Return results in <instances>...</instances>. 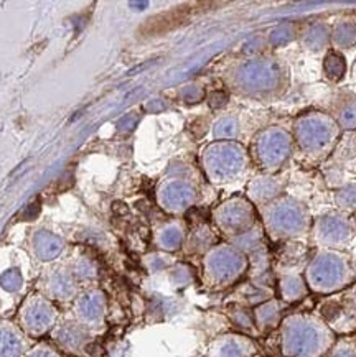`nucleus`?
Instances as JSON below:
<instances>
[{"mask_svg":"<svg viewBox=\"0 0 356 357\" xmlns=\"http://www.w3.org/2000/svg\"><path fill=\"white\" fill-rule=\"evenodd\" d=\"M333 331L320 317L299 313L284 319L281 351L284 357H323L333 346Z\"/></svg>","mask_w":356,"mask_h":357,"instance_id":"1","label":"nucleus"},{"mask_svg":"<svg viewBox=\"0 0 356 357\" xmlns=\"http://www.w3.org/2000/svg\"><path fill=\"white\" fill-rule=\"evenodd\" d=\"M305 280L309 288L317 293L339 291L351 282L350 265L336 252H320L309 264Z\"/></svg>","mask_w":356,"mask_h":357,"instance_id":"2","label":"nucleus"},{"mask_svg":"<svg viewBox=\"0 0 356 357\" xmlns=\"http://www.w3.org/2000/svg\"><path fill=\"white\" fill-rule=\"evenodd\" d=\"M318 313L330 329L340 333L353 331L356 328V287L341 295L323 300Z\"/></svg>","mask_w":356,"mask_h":357,"instance_id":"3","label":"nucleus"},{"mask_svg":"<svg viewBox=\"0 0 356 357\" xmlns=\"http://www.w3.org/2000/svg\"><path fill=\"white\" fill-rule=\"evenodd\" d=\"M209 270L216 280H232L244 270V259L235 252H221V254L214 255L209 264Z\"/></svg>","mask_w":356,"mask_h":357,"instance_id":"4","label":"nucleus"},{"mask_svg":"<svg viewBox=\"0 0 356 357\" xmlns=\"http://www.w3.org/2000/svg\"><path fill=\"white\" fill-rule=\"evenodd\" d=\"M255 347L249 340L244 337H228L218 347V357H253Z\"/></svg>","mask_w":356,"mask_h":357,"instance_id":"5","label":"nucleus"},{"mask_svg":"<svg viewBox=\"0 0 356 357\" xmlns=\"http://www.w3.org/2000/svg\"><path fill=\"white\" fill-rule=\"evenodd\" d=\"M281 293L282 298L285 301H295L300 300L307 293V283L302 277L299 275H289L281 280Z\"/></svg>","mask_w":356,"mask_h":357,"instance_id":"6","label":"nucleus"},{"mask_svg":"<svg viewBox=\"0 0 356 357\" xmlns=\"http://www.w3.org/2000/svg\"><path fill=\"white\" fill-rule=\"evenodd\" d=\"M279 314H281V306L276 300L269 301V303L262 305L261 308L255 311V318H258V323L261 326H272L279 321Z\"/></svg>","mask_w":356,"mask_h":357,"instance_id":"7","label":"nucleus"},{"mask_svg":"<svg viewBox=\"0 0 356 357\" xmlns=\"http://www.w3.org/2000/svg\"><path fill=\"white\" fill-rule=\"evenodd\" d=\"M323 357H356V346L350 342H341L330 349Z\"/></svg>","mask_w":356,"mask_h":357,"instance_id":"8","label":"nucleus"}]
</instances>
